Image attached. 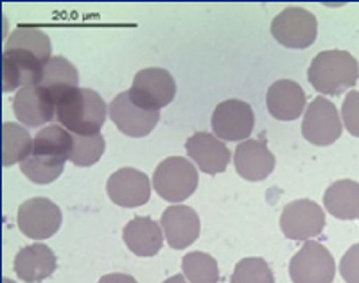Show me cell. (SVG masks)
<instances>
[{
    "label": "cell",
    "instance_id": "1",
    "mask_svg": "<svg viewBox=\"0 0 359 283\" xmlns=\"http://www.w3.org/2000/svg\"><path fill=\"white\" fill-rule=\"evenodd\" d=\"M107 113V102L90 88L78 86L56 99V120L76 137L101 134Z\"/></svg>",
    "mask_w": 359,
    "mask_h": 283
},
{
    "label": "cell",
    "instance_id": "2",
    "mask_svg": "<svg viewBox=\"0 0 359 283\" xmlns=\"http://www.w3.org/2000/svg\"><path fill=\"white\" fill-rule=\"evenodd\" d=\"M307 79L323 95H341L358 83L359 63L347 50H323L311 61Z\"/></svg>",
    "mask_w": 359,
    "mask_h": 283
},
{
    "label": "cell",
    "instance_id": "3",
    "mask_svg": "<svg viewBox=\"0 0 359 283\" xmlns=\"http://www.w3.org/2000/svg\"><path fill=\"white\" fill-rule=\"evenodd\" d=\"M198 183H200L198 169L184 156L165 158L153 174V188L158 198L176 205L191 198L196 192Z\"/></svg>",
    "mask_w": 359,
    "mask_h": 283
},
{
    "label": "cell",
    "instance_id": "4",
    "mask_svg": "<svg viewBox=\"0 0 359 283\" xmlns=\"http://www.w3.org/2000/svg\"><path fill=\"white\" fill-rule=\"evenodd\" d=\"M290 276L293 283H332L336 276L334 256L323 244L307 240L291 258Z\"/></svg>",
    "mask_w": 359,
    "mask_h": 283
},
{
    "label": "cell",
    "instance_id": "5",
    "mask_svg": "<svg viewBox=\"0 0 359 283\" xmlns=\"http://www.w3.org/2000/svg\"><path fill=\"white\" fill-rule=\"evenodd\" d=\"M271 34L278 43L287 49H307L316 40L318 22L307 9L291 6L273 18Z\"/></svg>",
    "mask_w": 359,
    "mask_h": 283
},
{
    "label": "cell",
    "instance_id": "6",
    "mask_svg": "<svg viewBox=\"0 0 359 283\" xmlns=\"http://www.w3.org/2000/svg\"><path fill=\"white\" fill-rule=\"evenodd\" d=\"M135 104L149 111H160L171 104L176 95V83L163 69H144L137 72L133 85L128 90Z\"/></svg>",
    "mask_w": 359,
    "mask_h": 283
},
{
    "label": "cell",
    "instance_id": "7",
    "mask_svg": "<svg viewBox=\"0 0 359 283\" xmlns=\"http://www.w3.org/2000/svg\"><path fill=\"white\" fill-rule=\"evenodd\" d=\"M17 223L22 233L33 240L50 239L62 228L63 214L56 202L47 198H31L18 208Z\"/></svg>",
    "mask_w": 359,
    "mask_h": 283
},
{
    "label": "cell",
    "instance_id": "8",
    "mask_svg": "<svg viewBox=\"0 0 359 283\" xmlns=\"http://www.w3.org/2000/svg\"><path fill=\"white\" fill-rule=\"evenodd\" d=\"M343 133V124L334 102L316 97L306 109L302 134L309 144L318 147L332 146Z\"/></svg>",
    "mask_w": 359,
    "mask_h": 283
},
{
    "label": "cell",
    "instance_id": "9",
    "mask_svg": "<svg viewBox=\"0 0 359 283\" xmlns=\"http://www.w3.org/2000/svg\"><path fill=\"white\" fill-rule=\"evenodd\" d=\"M325 228V212L311 199H297L284 207L280 230L290 240H311L320 237Z\"/></svg>",
    "mask_w": 359,
    "mask_h": 283
},
{
    "label": "cell",
    "instance_id": "10",
    "mask_svg": "<svg viewBox=\"0 0 359 283\" xmlns=\"http://www.w3.org/2000/svg\"><path fill=\"white\" fill-rule=\"evenodd\" d=\"M255 125V115L248 102L229 99L216 106L212 113V130L219 140L239 142L248 140Z\"/></svg>",
    "mask_w": 359,
    "mask_h": 283
},
{
    "label": "cell",
    "instance_id": "11",
    "mask_svg": "<svg viewBox=\"0 0 359 283\" xmlns=\"http://www.w3.org/2000/svg\"><path fill=\"white\" fill-rule=\"evenodd\" d=\"M45 65L47 63L29 50L6 49L2 54V90L15 92L38 85L43 77Z\"/></svg>",
    "mask_w": 359,
    "mask_h": 283
},
{
    "label": "cell",
    "instance_id": "12",
    "mask_svg": "<svg viewBox=\"0 0 359 283\" xmlns=\"http://www.w3.org/2000/svg\"><path fill=\"white\" fill-rule=\"evenodd\" d=\"M108 113L117 130L131 138H142L151 133L160 118V111H149L135 104L130 92L118 93L108 106Z\"/></svg>",
    "mask_w": 359,
    "mask_h": 283
},
{
    "label": "cell",
    "instance_id": "13",
    "mask_svg": "<svg viewBox=\"0 0 359 283\" xmlns=\"http://www.w3.org/2000/svg\"><path fill=\"white\" fill-rule=\"evenodd\" d=\"M151 183L137 169H118L108 178L107 194L111 202L123 208L142 207L151 198Z\"/></svg>",
    "mask_w": 359,
    "mask_h": 283
},
{
    "label": "cell",
    "instance_id": "14",
    "mask_svg": "<svg viewBox=\"0 0 359 283\" xmlns=\"http://www.w3.org/2000/svg\"><path fill=\"white\" fill-rule=\"evenodd\" d=\"M74 151V134L63 125H47L34 137L31 158L50 169H65Z\"/></svg>",
    "mask_w": 359,
    "mask_h": 283
},
{
    "label": "cell",
    "instance_id": "15",
    "mask_svg": "<svg viewBox=\"0 0 359 283\" xmlns=\"http://www.w3.org/2000/svg\"><path fill=\"white\" fill-rule=\"evenodd\" d=\"M13 109L22 124L29 127H40L56 117V101L49 90L33 85L18 90L13 99Z\"/></svg>",
    "mask_w": 359,
    "mask_h": 283
},
{
    "label": "cell",
    "instance_id": "16",
    "mask_svg": "<svg viewBox=\"0 0 359 283\" xmlns=\"http://www.w3.org/2000/svg\"><path fill=\"white\" fill-rule=\"evenodd\" d=\"M163 237L172 249H185L192 246L200 237V217L191 207L185 205H171L165 208L160 219Z\"/></svg>",
    "mask_w": 359,
    "mask_h": 283
},
{
    "label": "cell",
    "instance_id": "17",
    "mask_svg": "<svg viewBox=\"0 0 359 283\" xmlns=\"http://www.w3.org/2000/svg\"><path fill=\"white\" fill-rule=\"evenodd\" d=\"M275 154L268 149L264 140H245L233 153L237 174L246 181H262L275 170Z\"/></svg>",
    "mask_w": 359,
    "mask_h": 283
},
{
    "label": "cell",
    "instance_id": "18",
    "mask_svg": "<svg viewBox=\"0 0 359 283\" xmlns=\"http://www.w3.org/2000/svg\"><path fill=\"white\" fill-rule=\"evenodd\" d=\"M187 156L205 174H221L230 163V151L216 134L194 133L185 144Z\"/></svg>",
    "mask_w": 359,
    "mask_h": 283
},
{
    "label": "cell",
    "instance_id": "19",
    "mask_svg": "<svg viewBox=\"0 0 359 283\" xmlns=\"http://www.w3.org/2000/svg\"><path fill=\"white\" fill-rule=\"evenodd\" d=\"M56 255L49 246L34 242L18 251L15 256V272L25 283H40L56 271Z\"/></svg>",
    "mask_w": 359,
    "mask_h": 283
},
{
    "label": "cell",
    "instance_id": "20",
    "mask_svg": "<svg viewBox=\"0 0 359 283\" xmlns=\"http://www.w3.org/2000/svg\"><path fill=\"white\" fill-rule=\"evenodd\" d=\"M266 106L277 120H297L306 109V92L291 79H280L269 86Z\"/></svg>",
    "mask_w": 359,
    "mask_h": 283
},
{
    "label": "cell",
    "instance_id": "21",
    "mask_svg": "<svg viewBox=\"0 0 359 283\" xmlns=\"http://www.w3.org/2000/svg\"><path fill=\"white\" fill-rule=\"evenodd\" d=\"M123 239L128 249L137 256H155L163 246V231L151 217H135L124 226Z\"/></svg>",
    "mask_w": 359,
    "mask_h": 283
},
{
    "label": "cell",
    "instance_id": "22",
    "mask_svg": "<svg viewBox=\"0 0 359 283\" xmlns=\"http://www.w3.org/2000/svg\"><path fill=\"white\" fill-rule=\"evenodd\" d=\"M323 207L339 221L359 219V183L354 179L332 183L323 195Z\"/></svg>",
    "mask_w": 359,
    "mask_h": 283
},
{
    "label": "cell",
    "instance_id": "23",
    "mask_svg": "<svg viewBox=\"0 0 359 283\" xmlns=\"http://www.w3.org/2000/svg\"><path fill=\"white\" fill-rule=\"evenodd\" d=\"M38 85L43 86L45 90H49L53 93L54 101H56L62 93L78 88L79 74L67 57L53 56L49 63L45 65L43 77H41V81Z\"/></svg>",
    "mask_w": 359,
    "mask_h": 283
},
{
    "label": "cell",
    "instance_id": "24",
    "mask_svg": "<svg viewBox=\"0 0 359 283\" xmlns=\"http://www.w3.org/2000/svg\"><path fill=\"white\" fill-rule=\"evenodd\" d=\"M34 138L24 125L4 122L2 125V165L11 167L22 163L33 154Z\"/></svg>",
    "mask_w": 359,
    "mask_h": 283
},
{
    "label": "cell",
    "instance_id": "25",
    "mask_svg": "<svg viewBox=\"0 0 359 283\" xmlns=\"http://www.w3.org/2000/svg\"><path fill=\"white\" fill-rule=\"evenodd\" d=\"M6 49H24L33 53L34 56L40 57L43 63H49L50 54H53V47H50L49 36L36 27H17L11 33V36L6 40L4 50Z\"/></svg>",
    "mask_w": 359,
    "mask_h": 283
},
{
    "label": "cell",
    "instance_id": "26",
    "mask_svg": "<svg viewBox=\"0 0 359 283\" xmlns=\"http://www.w3.org/2000/svg\"><path fill=\"white\" fill-rule=\"evenodd\" d=\"M182 271L189 283H217L219 267L216 258L203 251H191L182 258Z\"/></svg>",
    "mask_w": 359,
    "mask_h": 283
},
{
    "label": "cell",
    "instance_id": "27",
    "mask_svg": "<svg viewBox=\"0 0 359 283\" xmlns=\"http://www.w3.org/2000/svg\"><path fill=\"white\" fill-rule=\"evenodd\" d=\"M107 149V142L102 134L94 137H76L74 134V151L70 162L76 167H90L97 163Z\"/></svg>",
    "mask_w": 359,
    "mask_h": 283
},
{
    "label": "cell",
    "instance_id": "28",
    "mask_svg": "<svg viewBox=\"0 0 359 283\" xmlns=\"http://www.w3.org/2000/svg\"><path fill=\"white\" fill-rule=\"evenodd\" d=\"M230 283H275V276L264 258L252 256L237 262Z\"/></svg>",
    "mask_w": 359,
    "mask_h": 283
},
{
    "label": "cell",
    "instance_id": "29",
    "mask_svg": "<svg viewBox=\"0 0 359 283\" xmlns=\"http://www.w3.org/2000/svg\"><path fill=\"white\" fill-rule=\"evenodd\" d=\"M341 118L345 130L359 138V92L351 90L341 106Z\"/></svg>",
    "mask_w": 359,
    "mask_h": 283
},
{
    "label": "cell",
    "instance_id": "30",
    "mask_svg": "<svg viewBox=\"0 0 359 283\" xmlns=\"http://www.w3.org/2000/svg\"><path fill=\"white\" fill-rule=\"evenodd\" d=\"M339 272L345 283H359V244H354L343 255L339 262Z\"/></svg>",
    "mask_w": 359,
    "mask_h": 283
},
{
    "label": "cell",
    "instance_id": "31",
    "mask_svg": "<svg viewBox=\"0 0 359 283\" xmlns=\"http://www.w3.org/2000/svg\"><path fill=\"white\" fill-rule=\"evenodd\" d=\"M97 283H137V279L124 272H114V275L102 276Z\"/></svg>",
    "mask_w": 359,
    "mask_h": 283
},
{
    "label": "cell",
    "instance_id": "32",
    "mask_svg": "<svg viewBox=\"0 0 359 283\" xmlns=\"http://www.w3.org/2000/svg\"><path fill=\"white\" fill-rule=\"evenodd\" d=\"M163 283H189V282L184 275H175V276H171V278L165 279Z\"/></svg>",
    "mask_w": 359,
    "mask_h": 283
},
{
    "label": "cell",
    "instance_id": "33",
    "mask_svg": "<svg viewBox=\"0 0 359 283\" xmlns=\"http://www.w3.org/2000/svg\"><path fill=\"white\" fill-rule=\"evenodd\" d=\"M2 283H15V282H11L9 278H4V279H2Z\"/></svg>",
    "mask_w": 359,
    "mask_h": 283
}]
</instances>
